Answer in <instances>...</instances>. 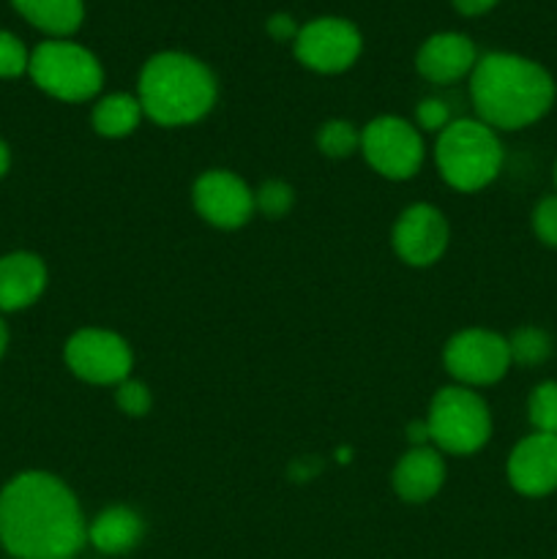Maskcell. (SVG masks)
Instances as JSON below:
<instances>
[{
  "label": "cell",
  "mask_w": 557,
  "mask_h": 559,
  "mask_svg": "<svg viewBox=\"0 0 557 559\" xmlns=\"http://www.w3.org/2000/svg\"><path fill=\"white\" fill-rule=\"evenodd\" d=\"M87 544L80 500L49 473H20L0 491V546L14 559H74Z\"/></svg>",
  "instance_id": "6da1fadb"
},
{
  "label": "cell",
  "mask_w": 557,
  "mask_h": 559,
  "mask_svg": "<svg viewBox=\"0 0 557 559\" xmlns=\"http://www.w3.org/2000/svg\"><path fill=\"white\" fill-rule=\"evenodd\" d=\"M557 96L555 80L535 60L511 52L478 58L470 74V98L481 123L495 131H519L538 123Z\"/></svg>",
  "instance_id": "7a4b0ae2"
},
{
  "label": "cell",
  "mask_w": 557,
  "mask_h": 559,
  "mask_svg": "<svg viewBox=\"0 0 557 559\" xmlns=\"http://www.w3.org/2000/svg\"><path fill=\"white\" fill-rule=\"evenodd\" d=\"M216 93L213 71L186 52L153 55L137 80L142 112L167 129L191 126L205 118L216 104Z\"/></svg>",
  "instance_id": "3957f363"
},
{
  "label": "cell",
  "mask_w": 557,
  "mask_h": 559,
  "mask_svg": "<svg viewBox=\"0 0 557 559\" xmlns=\"http://www.w3.org/2000/svg\"><path fill=\"white\" fill-rule=\"evenodd\" d=\"M437 173L462 194L486 189L502 169V142L478 118H459L437 134Z\"/></svg>",
  "instance_id": "277c9868"
},
{
  "label": "cell",
  "mask_w": 557,
  "mask_h": 559,
  "mask_svg": "<svg viewBox=\"0 0 557 559\" xmlns=\"http://www.w3.org/2000/svg\"><path fill=\"white\" fill-rule=\"evenodd\" d=\"M27 74L38 91L69 104L91 102L104 85V69L96 55L66 38H49L38 44L31 52Z\"/></svg>",
  "instance_id": "5b68a950"
},
{
  "label": "cell",
  "mask_w": 557,
  "mask_h": 559,
  "mask_svg": "<svg viewBox=\"0 0 557 559\" xmlns=\"http://www.w3.org/2000/svg\"><path fill=\"white\" fill-rule=\"evenodd\" d=\"M426 426L431 448L448 456H473L489 442L491 413L473 388L448 385L431 399Z\"/></svg>",
  "instance_id": "8992f818"
},
{
  "label": "cell",
  "mask_w": 557,
  "mask_h": 559,
  "mask_svg": "<svg viewBox=\"0 0 557 559\" xmlns=\"http://www.w3.org/2000/svg\"><path fill=\"white\" fill-rule=\"evenodd\" d=\"M360 153L366 164L388 180L415 178L426 158L420 131L396 115H382L360 129Z\"/></svg>",
  "instance_id": "52a82bcc"
},
{
  "label": "cell",
  "mask_w": 557,
  "mask_h": 559,
  "mask_svg": "<svg viewBox=\"0 0 557 559\" xmlns=\"http://www.w3.org/2000/svg\"><path fill=\"white\" fill-rule=\"evenodd\" d=\"M448 374L462 388H486L500 382L513 366L508 338L486 328H467L448 338L442 349Z\"/></svg>",
  "instance_id": "ba28073f"
},
{
  "label": "cell",
  "mask_w": 557,
  "mask_h": 559,
  "mask_svg": "<svg viewBox=\"0 0 557 559\" xmlns=\"http://www.w3.org/2000/svg\"><path fill=\"white\" fill-rule=\"evenodd\" d=\"M66 366L87 385L115 388L129 380L134 369V353L120 333L107 328H82L66 342Z\"/></svg>",
  "instance_id": "9c48e42d"
},
{
  "label": "cell",
  "mask_w": 557,
  "mask_h": 559,
  "mask_svg": "<svg viewBox=\"0 0 557 559\" xmlns=\"http://www.w3.org/2000/svg\"><path fill=\"white\" fill-rule=\"evenodd\" d=\"M364 38L349 20L342 16H320L306 22L293 41L298 63L317 74H342L360 58Z\"/></svg>",
  "instance_id": "30bf717a"
},
{
  "label": "cell",
  "mask_w": 557,
  "mask_h": 559,
  "mask_svg": "<svg viewBox=\"0 0 557 559\" xmlns=\"http://www.w3.org/2000/svg\"><path fill=\"white\" fill-rule=\"evenodd\" d=\"M191 202L211 227L238 229L254 216V191L229 169H208L194 180Z\"/></svg>",
  "instance_id": "8fae6325"
},
{
  "label": "cell",
  "mask_w": 557,
  "mask_h": 559,
  "mask_svg": "<svg viewBox=\"0 0 557 559\" xmlns=\"http://www.w3.org/2000/svg\"><path fill=\"white\" fill-rule=\"evenodd\" d=\"M391 240L399 260L413 267H429L446 254L451 227H448L440 207L418 202V205L404 207L402 216L393 224Z\"/></svg>",
  "instance_id": "7c38bea8"
},
{
  "label": "cell",
  "mask_w": 557,
  "mask_h": 559,
  "mask_svg": "<svg viewBox=\"0 0 557 559\" xmlns=\"http://www.w3.org/2000/svg\"><path fill=\"white\" fill-rule=\"evenodd\" d=\"M508 484L522 497L557 491V435H528L513 445L506 464Z\"/></svg>",
  "instance_id": "4fadbf2b"
},
{
  "label": "cell",
  "mask_w": 557,
  "mask_h": 559,
  "mask_svg": "<svg viewBox=\"0 0 557 559\" xmlns=\"http://www.w3.org/2000/svg\"><path fill=\"white\" fill-rule=\"evenodd\" d=\"M478 63L475 44L462 33H435L420 44L415 55V69L431 85H451L473 74Z\"/></svg>",
  "instance_id": "5bb4252c"
},
{
  "label": "cell",
  "mask_w": 557,
  "mask_h": 559,
  "mask_svg": "<svg viewBox=\"0 0 557 559\" xmlns=\"http://www.w3.org/2000/svg\"><path fill=\"white\" fill-rule=\"evenodd\" d=\"M393 491L399 500L420 506L440 495L446 484V459L437 448H410L393 467Z\"/></svg>",
  "instance_id": "9a60e30c"
},
{
  "label": "cell",
  "mask_w": 557,
  "mask_h": 559,
  "mask_svg": "<svg viewBox=\"0 0 557 559\" xmlns=\"http://www.w3.org/2000/svg\"><path fill=\"white\" fill-rule=\"evenodd\" d=\"M47 289V265L31 251L0 257V311H22Z\"/></svg>",
  "instance_id": "2e32d148"
},
{
  "label": "cell",
  "mask_w": 557,
  "mask_h": 559,
  "mask_svg": "<svg viewBox=\"0 0 557 559\" xmlns=\"http://www.w3.org/2000/svg\"><path fill=\"white\" fill-rule=\"evenodd\" d=\"M145 535V522L134 508L112 506L98 513L87 524V544L96 546L102 555H126L134 549Z\"/></svg>",
  "instance_id": "e0dca14e"
},
{
  "label": "cell",
  "mask_w": 557,
  "mask_h": 559,
  "mask_svg": "<svg viewBox=\"0 0 557 559\" xmlns=\"http://www.w3.org/2000/svg\"><path fill=\"white\" fill-rule=\"evenodd\" d=\"M16 14L52 38H66L80 31L85 20L82 0H11Z\"/></svg>",
  "instance_id": "ac0fdd59"
},
{
  "label": "cell",
  "mask_w": 557,
  "mask_h": 559,
  "mask_svg": "<svg viewBox=\"0 0 557 559\" xmlns=\"http://www.w3.org/2000/svg\"><path fill=\"white\" fill-rule=\"evenodd\" d=\"M142 118H145V112H142L140 98L129 96V93H109V96L96 102L91 123L98 136L123 140V136L134 134L137 126L142 123Z\"/></svg>",
  "instance_id": "d6986e66"
},
{
  "label": "cell",
  "mask_w": 557,
  "mask_h": 559,
  "mask_svg": "<svg viewBox=\"0 0 557 559\" xmlns=\"http://www.w3.org/2000/svg\"><path fill=\"white\" fill-rule=\"evenodd\" d=\"M317 147L328 158H349L360 151V129L349 120H328L317 131Z\"/></svg>",
  "instance_id": "ffe728a7"
},
{
  "label": "cell",
  "mask_w": 557,
  "mask_h": 559,
  "mask_svg": "<svg viewBox=\"0 0 557 559\" xmlns=\"http://www.w3.org/2000/svg\"><path fill=\"white\" fill-rule=\"evenodd\" d=\"M508 349H511V360L519 366H541L549 360L552 355V338L549 333L541 328H519L511 338H508Z\"/></svg>",
  "instance_id": "44dd1931"
},
{
  "label": "cell",
  "mask_w": 557,
  "mask_h": 559,
  "mask_svg": "<svg viewBox=\"0 0 557 559\" xmlns=\"http://www.w3.org/2000/svg\"><path fill=\"white\" fill-rule=\"evenodd\" d=\"M528 420L538 435H557V382L546 380L528 399Z\"/></svg>",
  "instance_id": "7402d4cb"
},
{
  "label": "cell",
  "mask_w": 557,
  "mask_h": 559,
  "mask_svg": "<svg viewBox=\"0 0 557 559\" xmlns=\"http://www.w3.org/2000/svg\"><path fill=\"white\" fill-rule=\"evenodd\" d=\"M254 205L265 218H284L295 205L293 186L284 183V180H265L254 191Z\"/></svg>",
  "instance_id": "603a6c76"
},
{
  "label": "cell",
  "mask_w": 557,
  "mask_h": 559,
  "mask_svg": "<svg viewBox=\"0 0 557 559\" xmlns=\"http://www.w3.org/2000/svg\"><path fill=\"white\" fill-rule=\"evenodd\" d=\"M27 63H31V52L25 44L9 31H0V80H14V76L25 74Z\"/></svg>",
  "instance_id": "cb8c5ba5"
},
{
  "label": "cell",
  "mask_w": 557,
  "mask_h": 559,
  "mask_svg": "<svg viewBox=\"0 0 557 559\" xmlns=\"http://www.w3.org/2000/svg\"><path fill=\"white\" fill-rule=\"evenodd\" d=\"M115 404H118V409L123 415H129V418H142V415L151 413V391H147L145 385H142L140 380H123L120 385H115Z\"/></svg>",
  "instance_id": "d4e9b609"
},
{
  "label": "cell",
  "mask_w": 557,
  "mask_h": 559,
  "mask_svg": "<svg viewBox=\"0 0 557 559\" xmlns=\"http://www.w3.org/2000/svg\"><path fill=\"white\" fill-rule=\"evenodd\" d=\"M533 233L549 249H557V194L544 197L533 211Z\"/></svg>",
  "instance_id": "484cf974"
},
{
  "label": "cell",
  "mask_w": 557,
  "mask_h": 559,
  "mask_svg": "<svg viewBox=\"0 0 557 559\" xmlns=\"http://www.w3.org/2000/svg\"><path fill=\"white\" fill-rule=\"evenodd\" d=\"M415 123H418V131H429V134H440L442 129L453 123L451 109L442 98H424V102L415 107Z\"/></svg>",
  "instance_id": "4316f807"
},
{
  "label": "cell",
  "mask_w": 557,
  "mask_h": 559,
  "mask_svg": "<svg viewBox=\"0 0 557 559\" xmlns=\"http://www.w3.org/2000/svg\"><path fill=\"white\" fill-rule=\"evenodd\" d=\"M298 31V22L289 14H273L271 20H268V33H271V38H276V41H295Z\"/></svg>",
  "instance_id": "83f0119b"
},
{
  "label": "cell",
  "mask_w": 557,
  "mask_h": 559,
  "mask_svg": "<svg viewBox=\"0 0 557 559\" xmlns=\"http://www.w3.org/2000/svg\"><path fill=\"white\" fill-rule=\"evenodd\" d=\"M453 9L464 16H481L497 5V0H451Z\"/></svg>",
  "instance_id": "f1b7e54d"
},
{
  "label": "cell",
  "mask_w": 557,
  "mask_h": 559,
  "mask_svg": "<svg viewBox=\"0 0 557 559\" xmlns=\"http://www.w3.org/2000/svg\"><path fill=\"white\" fill-rule=\"evenodd\" d=\"M407 440L413 448H424V445H431V437H429V426H426V418L424 420H415V424L407 426Z\"/></svg>",
  "instance_id": "f546056e"
},
{
  "label": "cell",
  "mask_w": 557,
  "mask_h": 559,
  "mask_svg": "<svg viewBox=\"0 0 557 559\" xmlns=\"http://www.w3.org/2000/svg\"><path fill=\"white\" fill-rule=\"evenodd\" d=\"M9 167H11V151H9V145H5V142L0 140V180L5 178Z\"/></svg>",
  "instance_id": "4dcf8cb0"
},
{
  "label": "cell",
  "mask_w": 557,
  "mask_h": 559,
  "mask_svg": "<svg viewBox=\"0 0 557 559\" xmlns=\"http://www.w3.org/2000/svg\"><path fill=\"white\" fill-rule=\"evenodd\" d=\"M5 347H9V328H5L3 317H0V358L5 355Z\"/></svg>",
  "instance_id": "1f68e13d"
},
{
  "label": "cell",
  "mask_w": 557,
  "mask_h": 559,
  "mask_svg": "<svg viewBox=\"0 0 557 559\" xmlns=\"http://www.w3.org/2000/svg\"><path fill=\"white\" fill-rule=\"evenodd\" d=\"M555 186H557V162H555Z\"/></svg>",
  "instance_id": "d6a6232c"
}]
</instances>
